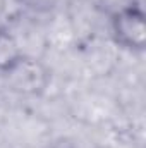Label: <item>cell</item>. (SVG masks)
Instances as JSON below:
<instances>
[{
	"label": "cell",
	"mask_w": 146,
	"mask_h": 148,
	"mask_svg": "<svg viewBox=\"0 0 146 148\" xmlns=\"http://www.w3.org/2000/svg\"><path fill=\"white\" fill-rule=\"evenodd\" d=\"M24 59V52L7 28L0 26V74H7L12 71Z\"/></svg>",
	"instance_id": "2"
},
{
	"label": "cell",
	"mask_w": 146,
	"mask_h": 148,
	"mask_svg": "<svg viewBox=\"0 0 146 148\" xmlns=\"http://www.w3.org/2000/svg\"><path fill=\"white\" fill-rule=\"evenodd\" d=\"M110 35L115 45L127 52H145L146 14L139 3H129L117 9L110 17Z\"/></svg>",
	"instance_id": "1"
}]
</instances>
